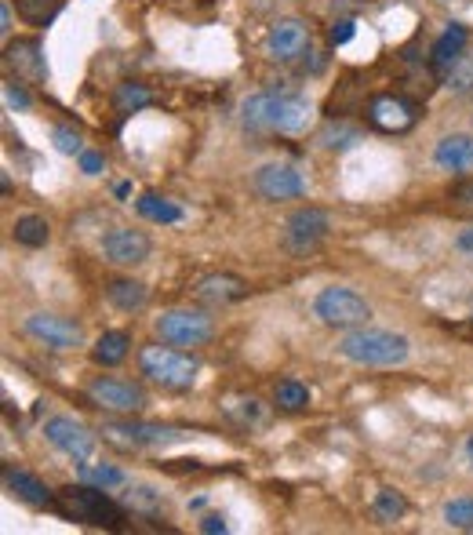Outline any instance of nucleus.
I'll use <instances>...</instances> for the list:
<instances>
[{
    "instance_id": "f257e3e1",
    "label": "nucleus",
    "mask_w": 473,
    "mask_h": 535,
    "mask_svg": "<svg viewBox=\"0 0 473 535\" xmlns=\"http://www.w3.org/2000/svg\"><path fill=\"white\" fill-rule=\"evenodd\" d=\"M313 106L299 95H273L259 91L241 102V121L252 132H277V135H299L310 128Z\"/></svg>"
},
{
    "instance_id": "f03ea898",
    "label": "nucleus",
    "mask_w": 473,
    "mask_h": 535,
    "mask_svg": "<svg viewBox=\"0 0 473 535\" xmlns=\"http://www.w3.org/2000/svg\"><path fill=\"white\" fill-rule=\"evenodd\" d=\"M408 339L397 332H386V328H353L350 335H343L339 343V354L353 364H368V368H397V364L408 361Z\"/></svg>"
},
{
    "instance_id": "7ed1b4c3",
    "label": "nucleus",
    "mask_w": 473,
    "mask_h": 535,
    "mask_svg": "<svg viewBox=\"0 0 473 535\" xmlns=\"http://www.w3.org/2000/svg\"><path fill=\"white\" fill-rule=\"evenodd\" d=\"M62 517L70 521H81V525H99V528H117L124 521V510L113 503L106 488L95 485H77V488H62L59 499H55Z\"/></svg>"
},
{
    "instance_id": "20e7f679",
    "label": "nucleus",
    "mask_w": 473,
    "mask_h": 535,
    "mask_svg": "<svg viewBox=\"0 0 473 535\" xmlns=\"http://www.w3.org/2000/svg\"><path fill=\"white\" fill-rule=\"evenodd\" d=\"M139 368L150 383L164 386V390H190L197 383V372H201V364L190 354H179L172 346H146L139 357Z\"/></svg>"
},
{
    "instance_id": "39448f33",
    "label": "nucleus",
    "mask_w": 473,
    "mask_h": 535,
    "mask_svg": "<svg viewBox=\"0 0 473 535\" xmlns=\"http://www.w3.org/2000/svg\"><path fill=\"white\" fill-rule=\"evenodd\" d=\"M313 313H317L328 328H361V324H368V317H372V306L364 303L353 288L332 284V288H321V292H317Z\"/></svg>"
},
{
    "instance_id": "423d86ee",
    "label": "nucleus",
    "mask_w": 473,
    "mask_h": 535,
    "mask_svg": "<svg viewBox=\"0 0 473 535\" xmlns=\"http://www.w3.org/2000/svg\"><path fill=\"white\" fill-rule=\"evenodd\" d=\"M212 332V317L201 310H168L157 317V335L172 346H204Z\"/></svg>"
},
{
    "instance_id": "0eeeda50",
    "label": "nucleus",
    "mask_w": 473,
    "mask_h": 535,
    "mask_svg": "<svg viewBox=\"0 0 473 535\" xmlns=\"http://www.w3.org/2000/svg\"><path fill=\"white\" fill-rule=\"evenodd\" d=\"M22 332L44 343L48 350H77L84 343V328L70 317H59V313H30L22 321Z\"/></svg>"
},
{
    "instance_id": "6e6552de",
    "label": "nucleus",
    "mask_w": 473,
    "mask_h": 535,
    "mask_svg": "<svg viewBox=\"0 0 473 535\" xmlns=\"http://www.w3.org/2000/svg\"><path fill=\"white\" fill-rule=\"evenodd\" d=\"M44 437H48L51 448L70 455L73 463H84L95 452V434L84 423H77L73 415H51L48 423H44Z\"/></svg>"
},
{
    "instance_id": "1a4fd4ad",
    "label": "nucleus",
    "mask_w": 473,
    "mask_h": 535,
    "mask_svg": "<svg viewBox=\"0 0 473 535\" xmlns=\"http://www.w3.org/2000/svg\"><path fill=\"white\" fill-rule=\"evenodd\" d=\"M328 230H332L328 212H321V208H299V212H292L288 223H284V244H288L295 255H306V252H313L317 244H324Z\"/></svg>"
},
{
    "instance_id": "9d476101",
    "label": "nucleus",
    "mask_w": 473,
    "mask_h": 535,
    "mask_svg": "<svg viewBox=\"0 0 473 535\" xmlns=\"http://www.w3.org/2000/svg\"><path fill=\"white\" fill-rule=\"evenodd\" d=\"M255 193H259L262 201H295L306 193V179H302L299 168L292 164H262L259 172H255Z\"/></svg>"
},
{
    "instance_id": "9b49d317",
    "label": "nucleus",
    "mask_w": 473,
    "mask_h": 535,
    "mask_svg": "<svg viewBox=\"0 0 473 535\" xmlns=\"http://www.w3.org/2000/svg\"><path fill=\"white\" fill-rule=\"evenodd\" d=\"M153 252V241L142 230H128V226H117L102 237V255L110 259L113 266H139L146 263Z\"/></svg>"
},
{
    "instance_id": "f8f14e48",
    "label": "nucleus",
    "mask_w": 473,
    "mask_h": 535,
    "mask_svg": "<svg viewBox=\"0 0 473 535\" xmlns=\"http://www.w3.org/2000/svg\"><path fill=\"white\" fill-rule=\"evenodd\" d=\"M91 404L110 408V412H142L146 408V390L139 383H124V379H95L88 383Z\"/></svg>"
},
{
    "instance_id": "ddd939ff",
    "label": "nucleus",
    "mask_w": 473,
    "mask_h": 535,
    "mask_svg": "<svg viewBox=\"0 0 473 535\" xmlns=\"http://www.w3.org/2000/svg\"><path fill=\"white\" fill-rule=\"evenodd\" d=\"M102 437L110 441V445L117 448H161V445H172V441H179V434L175 430H168V426H150V423H117V426H106L102 430Z\"/></svg>"
},
{
    "instance_id": "4468645a",
    "label": "nucleus",
    "mask_w": 473,
    "mask_h": 535,
    "mask_svg": "<svg viewBox=\"0 0 473 535\" xmlns=\"http://www.w3.org/2000/svg\"><path fill=\"white\" fill-rule=\"evenodd\" d=\"M306 48H310V26L299 19L273 22L270 33H266V51L277 62H295Z\"/></svg>"
},
{
    "instance_id": "2eb2a0df",
    "label": "nucleus",
    "mask_w": 473,
    "mask_h": 535,
    "mask_svg": "<svg viewBox=\"0 0 473 535\" xmlns=\"http://www.w3.org/2000/svg\"><path fill=\"white\" fill-rule=\"evenodd\" d=\"M368 121L379 128V132H408L415 121H419V110L415 102H408L404 95H379L368 106Z\"/></svg>"
},
{
    "instance_id": "dca6fc26",
    "label": "nucleus",
    "mask_w": 473,
    "mask_h": 535,
    "mask_svg": "<svg viewBox=\"0 0 473 535\" xmlns=\"http://www.w3.org/2000/svg\"><path fill=\"white\" fill-rule=\"evenodd\" d=\"M193 295L208 306H230V303H241L244 295H248V281L237 277V273H208L197 281Z\"/></svg>"
},
{
    "instance_id": "f3484780",
    "label": "nucleus",
    "mask_w": 473,
    "mask_h": 535,
    "mask_svg": "<svg viewBox=\"0 0 473 535\" xmlns=\"http://www.w3.org/2000/svg\"><path fill=\"white\" fill-rule=\"evenodd\" d=\"M4 62H8L11 70H15V77L26 84H44V77H48V66H44V51L37 41H15L8 44V51H4Z\"/></svg>"
},
{
    "instance_id": "a211bd4d",
    "label": "nucleus",
    "mask_w": 473,
    "mask_h": 535,
    "mask_svg": "<svg viewBox=\"0 0 473 535\" xmlns=\"http://www.w3.org/2000/svg\"><path fill=\"white\" fill-rule=\"evenodd\" d=\"M433 164L444 172H470L473 168V135H444L433 146Z\"/></svg>"
},
{
    "instance_id": "6ab92c4d",
    "label": "nucleus",
    "mask_w": 473,
    "mask_h": 535,
    "mask_svg": "<svg viewBox=\"0 0 473 535\" xmlns=\"http://www.w3.org/2000/svg\"><path fill=\"white\" fill-rule=\"evenodd\" d=\"M466 41H470L466 26L452 22V26H448V30H444L441 37L433 41V48H430V66H433V70L444 77V73H448V66H452V62L466 51Z\"/></svg>"
},
{
    "instance_id": "aec40b11",
    "label": "nucleus",
    "mask_w": 473,
    "mask_h": 535,
    "mask_svg": "<svg viewBox=\"0 0 473 535\" xmlns=\"http://www.w3.org/2000/svg\"><path fill=\"white\" fill-rule=\"evenodd\" d=\"M4 488H8L15 499H22V503L30 506H51L55 499H51V488L44 485L41 477L26 474V470H4Z\"/></svg>"
},
{
    "instance_id": "412c9836",
    "label": "nucleus",
    "mask_w": 473,
    "mask_h": 535,
    "mask_svg": "<svg viewBox=\"0 0 473 535\" xmlns=\"http://www.w3.org/2000/svg\"><path fill=\"white\" fill-rule=\"evenodd\" d=\"M106 299H110L117 310L124 313H135L146 306V299H150V292H146V284L142 281H128V277H117V281L106 284Z\"/></svg>"
},
{
    "instance_id": "4be33fe9",
    "label": "nucleus",
    "mask_w": 473,
    "mask_h": 535,
    "mask_svg": "<svg viewBox=\"0 0 473 535\" xmlns=\"http://www.w3.org/2000/svg\"><path fill=\"white\" fill-rule=\"evenodd\" d=\"M128 346H131L128 332H102L99 343L91 346V357H95V364H102V368H113V364H121L124 357H128Z\"/></svg>"
},
{
    "instance_id": "5701e85b",
    "label": "nucleus",
    "mask_w": 473,
    "mask_h": 535,
    "mask_svg": "<svg viewBox=\"0 0 473 535\" xmlns=\"http://www.w3.org/2000/svg\"><path fill=\"white\" fill-rule=\"evenodd\" d=\"M77 477H81L84 485H95V488L124 485V470H117V466H110V463H88V459L77 466Z\"/></svg>"
},
{
    "instance_id": "b1692460",
    "label": "nucleus",
    "mask_w": 473,
    "mask_h": 535,
    "mask_svg": "<svg viewBox=\"0 0 473 535\" xmlns=\"http://www.w3.org/2000/svg\"><path fill=\"white\" fill-rule=\"evenodd\" d=\"M139 215H146V219H153V223H179L182 219V208L172 201H164V197H157V193H142L139 197Z\"/></svg>"
},
{
    "instance_id": "393cba45",
    "label": "nucleus",
    "mask_w": 473,
    "mask_h": 535,
    "mask_svg": "<svg viewBox=\"0 0 473 535\" xmlns=\"http://www.w3.org/2000/svg\"><path fill=\"white\" fill-rule=\"evenodd\" d=\"M372 510H375V517H379L383 525H393V521H401V517L408 514V499H404L397 488H383V492L375 495Z\"/></svg>"
},
{
    "instance_id": "a878e982",
    "label": "nucleus",
    "mask_w": 473,
    "mask_h": 535,
    "mask_svg": "<svg viewBox=\"0 0 473 535\" xmlns=\"http://www.w3.org/2000/svg\"><path fill=\"white\" fill-rule=\"evenodd\" d=\"M51 237V226L44 223L41 215H22L19 223H15V241L26 244V248H44Z\"/></svg>"
},
{
    "instance_id": "bb28decb",
    "label": "nucleus",
    "mask_w": 473,
    "mask_h": 535,
    "mask_svg": "<svg viewBox=\"0 0 473 535\" xmlns=\"http://www.w3.org/2000/svg\"><path fill=\"white\" fill-rule=\"evenodd\" d=\"M15 4H19L22 22H30V26H48L62 11V0H15Z\"/></svg>"
},
{
    "instance_id": "cd10ccee",
    "label": "nucleus",
    "mask_w": 473,
    "mask_h": 535,
    "mask_svg": "<svg viewBox=\"0 0 473 535\" xmlns=\"http://www.w3.org/2000/svg\"><path fill=\"white\" fill-rule=\"evenodd\" d=\"M124 506L135 510V514H153V510L164 506V495L150 485H131L128 492H124Z\"/></svg>"
},
{
    "instance_id": "c85d7f7f",
    "label": "nucleus",
    "mask_w": 473,
    "mask_h": 535,
    "mask_svg": "<svg viewBox=\"0 0 473 535\" xmlns=\"http://www.w3.org/2000/svg\"><path fill=\"white\" fill-rule=\"evenodd\" d=\"M150 102H153L150 88H146V84H135V81L121 84L117 95H113V106H117L121 113H135V110H142V106H150Z\"/></svg>"
},
{
    "instance_id": "c756f323",
    "label": "nucleus",
    "mask_w": 473,
    "mask_h": 535,
    "mask_svg": "<svg viewBox=\"0 0 473 535\" xmlns=\"http://www.w3.org/2000/svg\"><path fill=\"white\" fill-rule=\"evenodd\" d=\"M444 84H448V91H455V95H466V91H473V55H459V59L448 66V73H444Z\"/></svg>"
},
{
    "instance_id": "7c9ffc66",
    "label": "nucleus",
    "mask_w": 473,
    "mask_h": 535,
    "mask_svg": "<svg viewBox=\"0 0 473 535\" xmlns=\"http://www.w3.org/2000/svg\"><path fill=\"white\" fill-rule=\"evenodd\" d=\"M277 404H281L284 412H299V408L310 404V390L302 383H295V379H281L277 383Z\"/></svg>"
},
{
    "instance_id": "2f4dec72",
    "label": "nucleus",
    "mask_w": 473,
    "mask_h": 535,
    "mask_svg": "<svg viewBox=\"0 0 473 535\" xmlns=\"http://www.w3.org/2000/svg\"><path fill=\"white\" fill-rule=\"evenodd\" d=\"M444 521L452 528H470L473 532V495H459L452 503H444Z\"/></svg>"
},
{
    "instance_id": "473e14b6",
    "label": "nucleus",
    "mask_w": 473,
    "mask_h": 535,
    "mask_svg": "<svg viewBox=\"0 0 473 535\" xmlns=\"http://www.w3.org/2000/svg\"><path fill=\"white\" fill-rule=\"evenodd\" d=\"M51 142H55V150H59V153H70V157H81V153H84L81 132H77V128H66V124L51 132Z\"/></svg>"
},
{
    "instance_id": "72a5a7b5",
    "label": "nucleus",
    "mask_w": 473,
    "mask_h": 535,
    "mask_svg": "<svg viewBox=\"0 0 473 535\" xmlns=\"http://www.w3.org/2000/svg\"><path fill=\"white\" fill-rule=\"evenodd\" d=\"M321 139H324V146H332V150H346V146H353V142H361V132H357V128L335 124V128H328Z\"/></svg>"
},
{
    "instance_id": "f704fd0d",
    "label": "nucleus",
    "mask_w": 473,
    "mask_h": 535,
    "mask_svg": "<svg viewBox=\"0 0 473 535\" xmlns=\"http://www.w3.org/2000/svg\"><path fill=\"white\" fill-rule=\"evenodd\" d=\"M4 106H8V110H30V95L15 81H8L4 84Z\"/></svg>"
},
{
    "instance_id": "c9c22d12",
    "label": "nucleus",
    "mask_w": 473,
    "mask_h": 535,
    "mask_svg": "<svg viewBox=\"0 0 473 535\" xmlns=\"http://www.w3.org/2000/svg\"><path fill=\"white\" fill-rule=\"evenodd\" d=\"M102 164H106V161H102V153H91V150L81 153V172L84 175H99Z\"/></svg>"
},
{
    "instance_id": "e433bc0d",
    "label": "nucleus",
    "mask_w": 473,
    "mask_h": 535,
    "mask_svg": "<svg viewBox=\"0 0 473 535\" xmlns=\"http://www.w3.org/2000/svg\"><path fill=\"white\" fill-rule=\"evenodd\" d=\"M353 37V22H335L332 26V44H346Z\"/></svg>"
},
{
    "instance_id": "4c0bfd02",
    "label": "nucleus",
    "mask_w": 473,
    "mask_h": 535,
    "mask_svg": "<svg viewBox=\"0 0 473 535\" xmlns=\"http://www.w3.org/2000/svg\"><path fill=\"white\" fill-rule=\"evenodd\" d=\"M455 248H459V252L470 255V259H473V226H466V230L459 233V237H455Z\"/></svg>"
},
{
    "instance_id": "58836bf2",
    "label": "nucleus",
    "mask_w": 473,
    "mask_h": 535,
    "mask_svg": "<svg viewBox=\"0 0 473 535\" xmlns=\"http://www.w3.org/2000/svg\"><path fill=\"white\" fill-rule=\"evenodd\" d=\"M201 532H208V535H215V532H226V521H222V517L219 514H212V517H204V521H201Z\"/></svg>"
},
{
    "instance_id": "ea45409f",
    "label": "nucleus",
    "mask_w": 473,
    "mask_h": 535,
    "mask_svg": "<svg viewBox=\"0 0 473 535\" xmlns=\"http://www.w3.org/2000/svg\"><path fill=\"white\" fill-rule=\"evenodd\" d=\"M452 197H455V201H463V204H473V179L463 182V186H455Z\"/></svg>"
},
{
    "instance_id": "a19ab883",
    "label": "nucleus",
    "mask_w": 473,
    "mask_h": 535,
    "mask_svg": "<svg viewBox=\"0 0 473 535\" xmlns=\"http://www.w3.org/2000/svg\"><path fill=\"white\" fill-rule=\"evenodd\" d=\"M0 33H4V37L11 33V4H8V0L0 4Z\"/></svg>"
},
{
    "instance_id": "79ce46f5",
    "label": "nucleus",
    "mask_w": 473,
    "mask_h": 535,
    "mask_svg": "<svg viewBox=\"0 0 473 535\" xmlns=\"http://www.w3.org/2000/svg\"><path fill=\"white\" fill-rule=\"evenodd\" d=\"M113 193H117V197H128L131 186H128V182H117V190H113Z\"/></svg>"
},
{
    "instance_id": "37998d69",
    "label": "nucleus",
    "mask_w": 473,
    "mask_h": 535,
    "mask_svg": "<svg viewBox=\"0 0 473 535\" xmlns=\"http://www.w3.org/2000/svg\"><path fill=\"white\" fill-rule=\"evenodd\" d=\"M466 459H470V466H473V437L466 441Z\"/></svg>"
}]
</instances>
